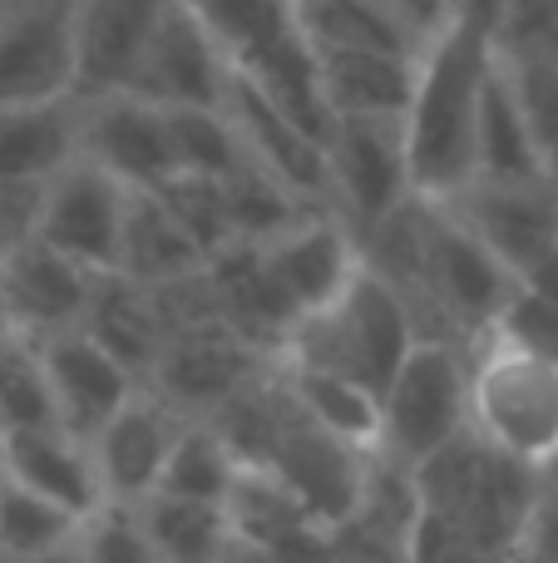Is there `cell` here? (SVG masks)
Returning <instances> with one entry per match:
<instances>
[{
  "mask_svg": "<svg viewBox=\"0 0 558 563\" xmlns=\"http://www.w3.org/2000/svg\"><path fill=\"white\" fill-rule=\"evenodd\" d=\"M223 114L233 119L243 154L257 168L277 178L282 188H292L297 198L316 208H332V184H326V144L302 129L287 109H277L272 99L257 85H247L243 75H227V95H223Z\"/></svg>",
  "mask_w": 558,
  "mask_h": 563,
  "instance_id": "cell-16",
  "label": "cell"
},
{
  "mask_svg": "<svg viewBox=\"0 0 558 563\" xmlns=\"http://www.w3.org/2000/svg\"><path fill=\"white\" fill-rule=\"evenodd\" d=\"M445 208L514 277H524V267H534L558 243V184L554 178H534V184H470L455 198H445Z\"/></svg>",
  "mask_w": 558,
  "mask_h": 563,
  "instance_id": "cell-17",
  "label": "cell"
},
{
  "mask_svg": "<svg viewBox=\"0 0 558 563\" xmlns=\"http://www.w3.org/2000/svg\"><path fill=\"white\" fill-rule=\"evenodd\" d=\"M411 346H415V327L405 317L401 297L371 267H356L351 282L326 307L292 321L277 356L297 361V366L351 376L381 396L386 380L395 376V366L405 361Z\"/></svg>",
  "mask_w": 558,
  "mask_h": 563,
  "instance_id": "cell-5",
  "label": "cell"
},
{
  "mask_svg": "<svg viewBox=\"0 0 558 563\" xmlns=\"http://www.w3.org/2000/svg\"><path fill=\"white\" fill-rule=\"evenodd\" d=\"M183 420L188 416H178L168 400H158L154 390L138 386L134 396L89 435V455H94L104 505H138L144 495H154Z\"/></svg>",
  "mask_w": 558,
  "mask_h": 563,
  "instance_id": "cell-15",
  "label": "cell"
},
{
  "mask_svg": "<svg viewBox=\"0 0 558 563\" xmlns=\"http://www.w3.org/2000/svg\"><path fill=\"white\" fill-rule=\"evenodd\" d=\"M94 273L69 263L65 253L45 247L40 238L20 243L10 257H0V301H5V327L20 341H45L55 331L85 327Z\"/></svg>",
  "mask_w": 558,
  "mask_h": 563,
  "instance_id": "cell-18",
  "label": "cell"
},
{
  "mask_svg": "<svg viewBox=\"0 0 558 563\" xmlns=\"http://www.w3.org/2000/svg\"><path fill=\"white\" fill-rule=\"evenodd\" d=\"M227 75L233 69H227L217 40L208 35V25L188 10V0H174L138 55L129 95L158 109H223Z\"/></svg>",
  "mask_w": 558,
  "mask_h": 563,
  "instance_id": "cell-11",
  "label": "cell"
},
{
  "mask_svg": "<svg viewBox=\"0 0 558 563\" xmlns=\"http://www.w3.org/2000/svg\"><path fill=\"white\" fill-rule=\"evenodd\" d=\"M263 361H267L263 351H253L227 327H198V331L168 336L158 361L148 366V376L138 380V386L154 390L158 400H168L178 416L203 420V416H213Z\"/></svg>",
  "mask_w": 558,
  "mask_h": 563,
  "instance_id": "cell-14",
  "label": "cell"
},
{
  "mask_svg": "<svg viewBox=\"0 0 558 563\" xmlns=\"http://www.w3.org/2000/svg\"><path fill=\"white\" fill-rule=\"evenodd\" d=\"M490 65V25L465 15V10H450V20L425 40L411 104L401 119L415 198L445 203L475 184V119H480Z\"/></svg>",
  "mask_w": 558,
  "mask_h": 563,
  "instance_id": "cell-1",
  "label": "cell"
},
{
  "mask_svg": "<svg viewBox=\"0 0 558 563\" xmlns=\"http://www.w3.org/2000/svg\"><path fill=\"white\" fill-rule=\"evenodd\" d=\"M257 257H263V273L272 277L277 297L287 301L292 321L326 307L351 282L356 267H361V247H356L351 228L336 213H326V208L322 213H306L287 233L257 243Z\"/></svg>",
  "mask_w": 558,
  "mask_h": 563,
  "instance_id": "cell-19",
  "label": "cell"
},
{
  "mask_svg": "<svg viewBox=\"0 0 558 563\" xmlns=\"http://www.w3.org/2000/svg\"><path fill=\"white\" fill-rule=\"evenodd\" d=\"M520 287L539 291L544 301H554V307H558V243H554L549 253H544V257H539V263H534V267H524Z\"/></svg>",
  "mask_w": 558,
  "mask_h": 563,
  "instance_id": "cell-43",
  "label": "cell"
},
{
  "mask_svg": "<svg viewBox=\"0 0 558 563\" xmlns=\"http://www.w3.org/2000/svg\"><path fill=\"white\" fill-rule=\"evenodd\" d=\"M79 0H0V104L75 95Z\"/></svg>",
  "mask_w": 558,
  "mask_h": 563,
  "instance_id": "cell-8",
  "label": "cell"
},
{
  "mask_svg": "<svg viewBox=\"0 0 558 563\" xmlns=\"http://www.w3.org/2000/svg\"><path fill=\"white\" fill-rule=\"evenodd\" d=\"M5 563H79V554H75V544H65V549H49V554H35V559H5Z\"/></svg>",
  "mask_w": 558,
  "mask_h": 563,
  "instance_id": "cell-46",
  "label": "cell"
},
{
  "mask_svg": "<svg viewBox=\"0 0 558 563\" xmlns=\"http://www.w3.org/2000/svg\"><path fill=\"white\" fill-rule=\"evenodd\" d=\"M490 331L500 341H510V346H520V351H529V356L558 366V307L544 301L539 291L514 287V297L504 301V311L494 317Z\"/></svg>",
  "mask_w": 558,
  "mask_h": 563,
  "instance_id": "cell-40",
  "label": "cell"
},
{
  "mask_svg": "<svg viewBox=\"0 0 558 563\" xmlns=\"http://www.w3.org/2000/svg\"><path fill=\"white\" fill-rule=\"evenodd\" d=\"M0 336H10V327H5V301H0Z\"/></svg>",
  "mask_w": 558,
  "mask_h": 563,
  "instance_id": "cell-47",
  "label": "cell"
},
{
  "mask_svg": "<svg viewBox=\"0 0 558 563\" xmlns=\"http://www.w3.org/2000/svg\"><path fill=\"white\" fill-rule=\"evenodd\" d=\"M415 489H421V519L450 529L484 559L510 563L529 505L539 495V475L460 430L450 445L415 465Z\"/></svg>",
  "mask_w": 558,
  "mask_h": 563,
  "instance_id": "cell-2",
  "label": "cell"
},
{
  "mask_svg": "<svg viewBox=\"0 0 558 563\" xmlns=\"http://www.w3.org/2000/svg\"><path fill=\"white\" fill-rule=\"evenodd\" d=\"M490 45L504 65H558V0H504Z\"/></svg>",
  "mask_w": 558,
  "mask_h": 563,
  "instance_id": "cell-37",
  "label": "cell"
},
{
  "mask_svg": "<svg viewBox=\"0 0 558 563\" xmlns=\"http://www.w3.org/2000/svg\"><path fill=\"white\" fill-rule=\"evenodd\" d=\"M148 194H158V203H164L168 213L178 218V228L193 238L203 257L223 253V247L233 243V228H227V208H223V184H217V178L174 174V178H164L158 188H148Z\"/></svg>",
  "mask_w": 558,
  "mask_h": 563,
  "instance_id": "cell-35",
  "label": "cell"
},
{
  "mask_svg": "<svg viewBox=\"0 0 558 563\" xmlns=\"http://www.w3.org/2000/svg\"><path fill=\"white\" fill-rule=\"evenodd\" d=\"M40 194H45V184H15V178H0V257H10L20 243L35 238Z\"/></svg>",
  "mask_w": 558,
  "mask_h": 563,
  "instance_id": "cell-42",
  "label": "cell"
},
{
  "mask_svg": "<svg viewBox=\"0 0 558 563\" xmlns=\"http://www.w3.org/2000/svg\"><path fill=\"white\" fill-rule=\"evenodd\" d=\"M237 475V455L223 445L208 420H183L174 450H168V465L158 475L164 495H183V499H203V505H223L227 489Z\"/></svg>",
  "mask_w": 558,
  "mask_h": 563,
  "instance_id": "cell-32",
  "label": "cell"
},
{
  "mask_svg": "<svg viewBox=\"0 0 558 563\" xmlns=\"http://www.w3.org/2000/svg\"><path fill=\"white\" fill-rule=\"evenodd\" d=\"M510 563H524V559H510Z\"/></svg>",
  "mask_w": 558,
  "mask_h": 563,
  "instance_id": "cell-49",
  "label": "cell"
},
{
  "mask_svg": "<svg viewBox=\"0 0 558 563\" xmlns=\"http://www.w3.org/2000/svg\"><path fill=\"white\" fill-rule=\"evenodd\" d=\"M312 49H316V89H322V104L332 119H405L421 55L351 49V45H312Z\"/></svg>",
  "mask_w": 558,
  "mask_h": 563,
  "instance_id": "cell-21",
  "label": "cell"
},
{
  "mask_svg": "<svg viewBox=\"0 0 558 563\" xmlns=\"http://www.w3.org/2000/svg\"><path fill=\"white\" fill-rule=\"evenodd\" d=\"M79 154V99L0 104V178L49 184Z\"/></svg>",
  "mask_w": 558,
  "mask_h": 563,
  "instance_id": "cell-23",
  "label": "cell"
},
{
  "mask_svg": "<svg viewBox=\"0 0 558 563\" xmlns=\"http://www.w3.org/2000/svg\"><path fill=\"white\" fill-rule=\"evenodd\" d=\"M465 346L415 341L381 390V455L421 465L465 430Z\"/></svg>",
  "mask_w": 558,
  "mask_h": 563,
  "instance_id": "cell-6",
  "label": "cell"
},
{
  "mask_svg": "<svg viewBox=\"0 0 558 563\" xmlns=\"http://www.w3.org/2000/svg\"><path fill=\"white\" fill-rule=\"evenodd\" d=\"M85 331L114 361H124L138 380L148 376V366L158 361V351H164V341H168L154 291H148L144 282L124 277V273H94Z\"/></svg>",
  "mask_w": 558,
  "mask_h": 563,
  "instance_id": "cell-24",
  "label": "cell"
},
{
  "mask_svg": "<svg viewBox=\"0 0 558 563\" xmlns=\"http://www.w3.org/2000/svg\"><path fill=\"white\" fill-rule=\"evenodd\" d=\"M0 485H5V455H0Z\"/></svg>",
  "mask_w": 558,
  "mask_h": 563,
  "instance_id": "cell-48",
  "label": "cell"
},
{
  "mask_svg": "<svg viewBox=\"0 0 558 563\" xmlns=\"http://www.w3.org/2000/svg\"><path fill=\"white\" fill-rule=\"evenodd\" d=\"M174 0H79V69L75 95L129 89L148 35Z\"/></svg>",
  "mask_w": 558,
  "mask_h": 563,
  "instance_id": "cell-22",
  "label": "cell"
},
{
  "mask_svg": "<svg viewBox=\"0 0 558 563\" xmlns=\"http://www.w3.org/2000/svg\"><path fill=\"white\" fill-rule=\"evenodd\" d=\"M79 519L69 509L49 505V499L30 495L20 485H0V554L5 559H35L49 549L75 544Z\"/></svg>",
  "mask_w": 558,
  "mask_h": 563,
  "instance_id": "cell-33",
  "label": "cell"
},
{
  "mask_svg": "<svg viewBox=\"0 0 558 563\" xmlns=\"http://www.w3.org/2000/svg\"><path fill=\"white\" fill-rule=\"evenodd\" d=\"M326 184H332V213L361 243L391 208L411 198L401 119H332V129H326Z\"/></svg>",
  "mask_w": 558,
  "mask_h": 563,
  "instance_id": "cell-7",
  "label": "cell"
},
{
  "mask_svg": "<svg viewBox=\"0 0 558 563\" xmlns=\"http://www.w3.org/2000/svg\"><path fill=\"white\" fill-rule=\"evenodd\" d=\"M45 376L49 406H55V426L69 435L89 440L129 396L138 390V376L114 361L85 327L75 331H55L45 341H30Z\"/></svg>",
  "mask_w": 558,
  "mask_h": 563,
  "instance_id": "cell-13",
  "label": "cell"
},
{
  "mask_svg": "<svg viewBox=\"0 0 558 563\" xmlns=\"http://www.w3.org/2000/svg\"><path fill=\"white\" fill-rule=\"evenodd\" d=\"M0 563H5V554H0Z\"/></svg>",
  "mask_w": 558,
  "mask_h": 563,
  "instance_id": "cell-50",
  "label": "cell"
},
{
  "mask_svg": "<svg viewBox=\"0 0 558 563\" xmlns=\"http://www.w3.org/2000/svg\"><path fill=\"white\" fill-rule=\"evenodd\" d=\"M282 380H287V396L297 400L306 420H316L322 430L332 435L351 440L361 450L381 445V396L371 386L351 376H336V371H316V366H297V361H282Z\"/></svg>",
  "mask_w": 558,
  "mask_h": 563,
  "instance_id": "cell-27",
  "label": "cell"
},
{
  "mask_svg": "<svg viewBox=\"0 0 558 563\" xmlns=\"http://www.w3.org/2000/svg\"><path fill=\"white\" fill-rule=\"evenodd\" d=\"M514 559L558 563V475H539V495H534L529 519H524V529H520Z\"/></svg>",
  "mask_w": 558,
  "mask_h": 563,
  "instance_id": "cell-41",
  "label": "cell"
},
{
  "mask_svg": "<svg viewBox=\"0 0 558 563\" xmlns=\"http://www.w3.org/2000/svg\"><path fill=\"white\" fill-rule=\"evenodd\" d=\"M455 10H465V15L484 20V25H490V35H494V15L504 10V0H455Z\"/></svg>",
  "mask_w": 558,
  "mask_h": 563,
  "instance_id": "cell-45",
  "label": "cell"
},
{
  "mask_svg": "<svg viewBox=\"0 0 558 563\" xmlns=\"http://www.w3.org/2000/svg\"><path fill=\"white\" fill-rule=\"evenodd\" d=\"M0 455H5L10 485H20V489H30V495L49 499V505L69 509L75 519L94 515V509L104 505L89 440L69 435V430H59V426L10 430V435H0Z\"/></svg>",
  "mask_w": 558,
  "mask_h": 563,
  "instance_id": "cell-20",
  "label": "cell"
},
{
  "mask_svg": "<svg viewBox=\"0 0 558 563\" xmlns=\"http://www.w3.org/2000/svg\"><path fill=\"white\" fill-rule=\"evenodd\" d=\"M134 515L144 525L158 563H217L223 559V544H227L223 505H203V499L154 489V495H144L134 505Z\"/></svg>",
  "mask_w": 558,
  "mask_h": 563,
  "instance_id": "cell-29",
  "label": "cell"
},
{
  "mask_svg": "<svg viewBox=\"0 0 558 563\" xmlns=\"http://www.w3.org/2000/svg\"><path fill=\"white\" fill-rule=\"evenodd\" d=\"M188 10L208 25L233 75L257 85L326 144L332 114L316 89V49L297 0H188Z\"/></svg>",
  "mask_w": 558,
  "mask_h": 563,
  "instance_id": "cell-4",
  "label": "cell"
},
{
  "mask_svg": "<svg viewBox=\"0 0 558 563\" xmlns=\"http://www.w3.org/2000/svg\"><path fill=\"white\" fill-rule=\"evenodd\" d=\"M35 426H55V406H49L35 346L20 336H0V435Z\"/></svg>",
  "mask_w": 558,
  "mask_h": 563,
  "instance_id": "cell-36",
  "label": "cell"
},
{
  "mask_svg": "<svg viewBox=\"0 0 558 563\" xmlns=\"http://www.w3.org/2000/svg\"><path fill=\"white\" fill-rule=\"evenodd\" d=\"M203 263L208 257L198 253V243L178 228V218L158 203V194H148V188H129L114 273L144 282V287H158V282L198 273Z\"/></svg>",
  "mask_w": 558,
  "mask_h": 563,
  "instance_id": "cell-25",
  "label": "cell"
},
{
  "mask_svg": "<svg viewBox=\"0 0 558 563\" xmlns=\"http://www.w3.org/2000/svg\"><path fill=\"white\" fill-rule=\"evenodd\" d=\"M79 99V154L109 168L124 188H158L178 174L168 114L148 99L114 89V95H75Z\"/></svg>",
  "mask_w": 558,
  "mask_h": 563,
  "instance_id": "cell-12",
  "label": "cell"
},
{
  "mask_svg": "<svg viewBox=\"0 0 558 563\" xmlns=\"http://www.w3.org/2000/svg\"><path fill=\"white\" fill-rule=\"evenodd\" d=\"M371 450L351 445V440L322 430L316 420H306L302 410H287L282 430H277L272 450H267V470L302 499V509L322 529H336L351 519L356 495H361V475Z\"/></svg>",
  "mask_w": 558,
  "mask_h": 563,
  "instance_id": "cell-10",
  "label": "cell"
},
{
  "mask_svg": "<svg viewBox=\"0 0 558 563\" xmlns=\"http://www.w3.org/2000/svg\"><path fill=\"white\" fill-rule=\"evenodd\" d=\"M346 525L371 534V539H381V544H391V549H401V554L411 559V539H415V525H421L415 470L401 465V460H391V455H381V450H371L366 475H361V495H356V509Z\"/></svg>",
  "mask_w": 558,
  "mask_h": 563,
  "instance_id": "cell-30",
  "label": "cell"
},
{
  "mask_svg": "<svg viewBox=\"0 0 558 563\" xmlns=\"http://www.w3.org/2000/svg\"><path fill=\"white\" fill-rule=\"evenodd\" d=\"M504 75H510L520 114L529 124L534 154H539L544 174L558 184V65H504Z\"/></svg>",
  "mask_w": 558,
  "mask_h": 563,
  "instance_id": "cell-39",
  "label": "cell"
},
{
  "mask_svg": "<svg viewBox=\"0 0 558 563\" xmlns=\"http://www.w3.org/2000/svg\"><path fill=\"white\" fill-rule=\"evenodd\" d=\"M168 134H174V158L178 174H203V178H227L243 164V139H237L233 119L223 109H164Z\"/></svg>",
  "mask_w": 558,
  "mask_h": 563,
  "instance_id": "cell-34",
  "label": "cell"
},
{
  "mask_svg": "<svg viewBox=\"0 0 558 563\" xmlns=\"http://www.w3.org/2000/svg\"><path fill=\"white\" fill-rule=\"evenodd\" d=\"M75 554L79 563H158L134 505H99L94 515L79 519Z\"/></svg>",
  "mask_w": 558,
  "mask_h": 563,
  "instance_id": "cell-38",
  "label": "cell"
},
{
  "mask_svg": "<svg viewBox=\"0 0 558 563\" xmlns=\"http://www.w3.org/2000/svg\"><path fill=\"white\" fill-rule=\"evenodd\" d=\"M534 178L549 174L534 154V139L520 114L510 75L494 59L480 95V119H475V184H534Z\"/></svg>",
  "mask_w": 558,
  "mask_h": 563,
  "instance_id": "cell-26",
  "label": "cell"
},
{
  "mask_svg": "<svg viewBox=\"0 0 558 563\" xmlns=\"http://www.w3.org/2000/svg\"><path fill=\"white\" fill-rule=\"evenodd\" d=\"M124 203H129V188L109 168L75 154L40 194L35 238L45 247H55V253H65L69 263L89 267V273H114Z\"/></svg>",
  "mask_w": 558,
  "mask_h": 563,
  "instance_id": "cell-9",
  "label": "cell"
},
{
  "mask_svg": "<svg viewBox=\"0 0 558 563\" xmlns=\"http://www.w3.org/2000/svg\"><path fill=\"white\" fill-rule=\"evenodd\" d=\"M465 390L475 440L534 475H558V366L484 331L465 346Z\"/></svg>",
  "mask_w": 558,
  "mask_h": 563,
  "instance_id": "cell-3",
  "label": "cell"
},
{
  "mask_svg": "<svg viewBox=\"0 0 558 563\" xmlns=\"http://www.w3.org/2000/svg\"><path fill=\"white\" fill-rule=\"evenodd\" d=\"M223 184V208H227V228H233V243H267V238L287 233L292 223H302L306 213H322L316 203L297 198L292 188H282L267 168H257L253 158L233 168ZM332 213V208H326Z\"/></svg>",
  "mask_w": 558,
  "mask_h": 563,
  "instance_id": "cell-31",
  "label": "cell"
},
{
  "mask_svg": "<svg viewBox=\"0 0 558 563\" xmlns=\"http://www.w3.org/2000/svg\"><path fill=\"white\" fill-rule=\"evenodd\" d=\"M217 563H282L272 554V549H263V544H247V539H237V534H227V544H223V559Z\"/></svg>",
  "mask_w": 558,
  "mask_h": 563,
  "instance_id": "cell-44",
  "label": "cell"
},
{
  "mask_svg": "<svg viewBox=\"0 0 558 563\" xmlns=\"http://www.w3.org/2000/svg\"><path fill=\"white\" fill-rule=\"evenodd\" d=\"M312 45H351V49H391L421 55L425 35L395 10V0H297Z\"/></svg>",
  "mask_w": 558,
  "mask_h": 563,
  "instance_id": "cell-28",
  "label": "cell"
}]
</instances>
